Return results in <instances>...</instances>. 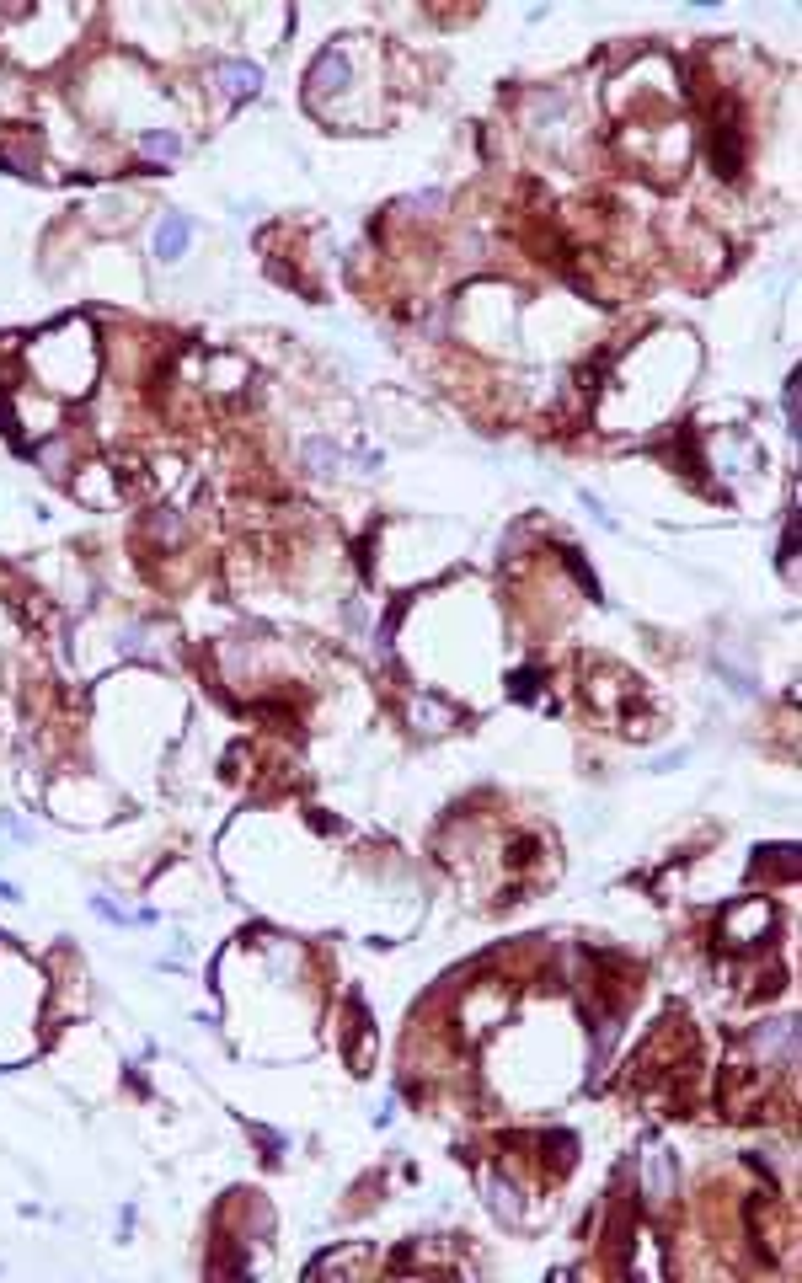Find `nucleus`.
<instances>
[{"instance_id": "1", "label": "nucleus", "mask_w": 802, "mask_h": 1283, "mask_svg": "<svg viewBox=\"0 0 802 1283\" xmlns=\"http://www.w3.org/2000/svg\"><path fill=\"white\" fill-rule=\"evenodd\" d=\"M214 81H220L225 97H252L262 86V65H252V59H225V65H214Z\"/></svg>"}, {"instance_id": "2", "label": "nucleus", "mask_w": 802, "mask_h": 1283, "mask_svg": "<svg viewBox=\"0 0 802 1283\" xmlns=\"http://www.w3.org/2000/svg\"><path fill=\"white\" fill-rule=\"evenodd\" d=\"M188 236H193V225L182 220V214H166L161 230H156V257H161V262H177L182 252H188Z\"/></svg>"}, {"instance_id": "3", "label": "nucleus", "mask_w": 802, "mask_h": 1283, "mask_svg": "<svg viewBox=\"0 0 802 1283\" xmlns=\"http://www.w3.org/2000/svg\"><path fill=\"white\" fill-rule=\"evenodd\" d=\"M428 722H439V733H444V722H455V711L439 706L434 695H412V728L428 733Z\"/></svg>"}, {"instance_id": "4", "label": "nucleus", "mask_w": 802, "mask_h": 1283, "mask_svg": "<svg viewBox=\"0 0 802 1283\" xmlns=\"http://www.w3.org/2000/svg\"><path fill=\"white\" fill-rule=\"evenodd\" d=\"M140 150H145V156H156V161H172V156H182V139L172 129H145Z\"/></svg>"}]
</instances>
